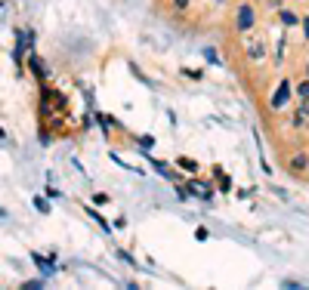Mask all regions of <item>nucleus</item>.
<instances>
[{
    "label": "nucleus",
    "instance_id": "f257e3e1",
    "mask_svg": "<svg viewBox=\"0 0 309 290\" xmlns=\"http://www.w3.org/2000/svg\"><path fill=\"white\" fill-rule=\"evenodd\" d=\"M253 25H257V10H253L250 4H241L238 10H235V31L247 34V31H253Z\"/></svg>",
    "mask_w": 309,
    "mask_h": 290
},
{
    "label": "nucleus",
    "instance_id": "f03ea898",
    "mask_svg": "<svg viewBox=\"0 0 309 290\" xmlns=\"http://www.w3.org/2000/svg\"><path fill=\"white\" fill-rule=\"evenodd\" d=\"M34 46V34L31 31H16V50H13V62L16 65H22V59L31 52Z\"/></svg>",
    "mask_w": 309,
    "mask_h": 290
},
{
    "label": "nucleus",
    "instance_id": "7ed1b4c3",
    "mask_svg": "<svg viewBox=\"0 0 309 290\" xmlns=\"http://www.w3.org/2000/svg\"><path fill=\"white\" fill-rule=\"evenodd\" d=\"M290 93H294V86H290V80H281V84H278V90L269 96V108H272V112H284V108H287V102H290Z\"/></svg>",
    "mask_w": 309,
    "mask_h": 290
},
{
    "label": "nucleus",
    "instance_id": "20e7f679",
    "mask_svg": "<svg viewBox=\"0 0 309 290\" xmlns=\"http://www.w3.org/2000/svg\"><path fill=\"white\" fill-rule=\"evenodd\" d=\"M244 56H247L250 65H263V62H266V40H263V38H253V40L247 44Z\"/></svg>",
    "mask_w": 309,
    "mask_h": 290
},
{
    "label": "nucleus",
    "instance_id": "39448f33",
    "mask_svg": "<svg viewBox=\"0 0 309 290\" xmlns=\"http://www.w3.org/2000/svg\"><path fill=\"white\" fill-rule=\"evenodd\" d=\"M287 170L294 173V176H303V173L309 170V154H306V152L294 154V158H290V164H287Z\"/></svg>",
    "mask_w": 309,
    "mask_h": 290
},
{
    "label": "nucleus",
    "instance_id": "423d86ee",
    "mask_svg": "<svg viewBox=\"0 0 309 290\" xmlns=\"http://www.w3.org/2000/svg\"><path fill=\"white\" fill-rule=\"evenodd\" d=\"M25 59H28V68L34 71V78H38V80L44 84V78H47V71H44V65H41V56H34V52H28Z\"/></svg>",
    "mask_w": 309,
    "mask_h": 290
},
{
    "label": "nucleus",
    "instance_id": "0eeeda50",
    "mask_svg": "<svg viewBox=\"0 0 309 290\" xmlns=\"http://www.w3.org/2000/svg\"><path fill=\"white\" fill-rule=\"evenodd\" d=\"M31 262L44 272V278H47V275H53V268H56V262H47V260L41 256V253H31Z\"/></svg>",
    "mask_w": 309,
    "mask_h": 290
},
{
    "label": "nucleus",
    "instance_id": "6e6552de",
    "mask_svg": "<svg viewBox=\"0 0 309 290\" xmlns=\"http://www.w3.org/2000/svg\"><path fill=\"white\" fill-rule=\"evenodd\" d=\"M278 16H281V25H287V28H290V25H300V16L290 12V10H284V6L278 10Z\"/></svg>",
    "mask_w": 309,
    "mask_h": 290
},
{
    "label": "nucleus",
    "instance_id": "1a4fd4ad",
    "mask_svg": "<svg viewBox=\"0 0 309 290\" xmlns=\"http://www.w3.org/2000/svg\"><path fill=\"white\" fill-rule=\"evenodd\" d=\"M87 216H90V220H96V222H99V228H102V232H112V226H108V222H105V216H99V213H96V210H93V207H87Z\"/></svg>",
    "mask_w": 309,
    "mask_h": 290
},
{
    "label": "nucleus",
    "instance_id": "9d476101",
    "mask_svg": "<svg viewBox=\"0 0 309 290\" xmlns=\"http://www.w3.org/2000/svg\"><path fill=\"white\" fill-rule=\"evenodd\" d=\"M204 59H207L210 65H223V59H220V52H216L213 46H204Z\"/></svg>",
    "mask_w": 309,
    "mask_h": 290
},
{
    "label": "nucleus",
    "instance_id": "9b49d317",
    "mask_svg": "<svg viewBox=\"0 0 309 290\" xmlns=\"http://www.w3.org/2000/svg\"><path fill=\"white\" fill-rule=\"evenodd\" d=\"M176 167H183V170H189V173H198V164H195V160H189V158H176Z\"/></svg>",
    "mask_w": 309,
    "mask_h": 290
},
{
    "label": "nucleus",
    "instance_id": "f8f14e48",
    "mask_svg": "<svg viewBox=\"0 0 309 290\" xmlns=\"http://www.w3.org/2000/svg\"><path fill=\"white\" fill-rule=\"evenodd\" d=\"M297 96H300V99H309V78H303V80L297 84Z\"/></svg>",
    "mask_w": 309,
    "mask_h": 290
},
{
    "label": "nucleus",
    "instance_id": "ddd939ff",
    "mask_svg": "<svg viewBox=\"0 0 309 290\" xmlns=\"http://www.w3.org/2000/svg\"><path fill=\"white\" fill-rule=\"evenodd\" d=\"M34 207H38V213H50V204H47V198H34Z\"/></svg>",
    "mask_w": 309,
    "mask_h": 290
},
{
    "label": "nucleus",
    "instance_id": "4468645a",
    "mask_svg": "<svg viewBox=\"0 0 309 290\" xmlns=\"http://www.w3.org/2000/svg\"><path fill=\"white\" fill-rule=\"evenodd\" d=\"M297 114H303L309 120V99H300V108H297Z\"/></svg>",
    "mask_w": 309,
    "mask_h": 290
},
{
    "label": "nucleus",
    "instance_id": "2eb2a0df",
    "mask_svg": "<svg viewBox=\"0 0 309 290\" xmlns=\"http://www.w3.org/2000/svg\"><path fill=\"white\" fill-rule=\"evenodd\" d=\"M207 238H210V232H207L204 226H201V228H195V241H207Z\"/></svg>",
    "mask_w": 309,
    "mask_h": 290
},
{
    "label": "nucleus",
    "instance_id": "dca6fc26",
    "mask_svg": "<svg viewBox=\"0 0 309 290\" xmlns=\"http://www.w3.org/2000/svg\"><path fill=\"white\" fill-rule=\"evenodd\" d=\"M139 145H142V148H152L155 139H152V136H139Z\"/></svg>",
    "mask_w": 309,
    "mask_h": 290
},
{
    "label": "nucleus",
    "instance_id": "f3484780",
    "mask_svg": "<svg viewBox=\"0 0 309 290\" xmlns=\"http://www.w3.org/2000/svg\"><path fill=\"white\" fill-rule=\"evenodd\" d=\"M93 204H108V194H102V192L93 194Z\"/></svg>",
    "mask_w": 309,
    "mask_h": 290
},
{
    "label": "nucleus",
    "instance_id": "a211bd4d",
    "mask_svg": "<svg viewBox=\"0 0 309 290\" xmlns=\"http://www.w3.org/2000/svg\"><path fill=\"white\" fill-rule=\"evenodd\" d=\"M229 188H232V179H226V176H223V182H220V192H229Z\"/></svg>",
    "mask_w": 309,
    "mask_h": 290
},
{
    "label": "nucleus",
    "instance_id": "6ab92c4d",
    "mask_svg": "<svg viewBox=\"0 0 309 290\" xmlns=\"http://www.w3.org/2000/svg\"><path fill=\"white\" fill-rule=\"evenodd\" d=\"M300 22H303V31H306V34H303V38L309 40V16H306V19H300Z\"/></svg>",
    "mask_w": 309,
    "mask_h": 290
},
{
    "label": "nucleus",
    "instance_id": "aec40b11",
    "mask_svg": "<svg viewBox=\"0 0 309 290\" xmlns=\"http://www.w3.org/2000/svg\"><path fill=\"white\" fill-rule=\"evenodd\" d=\"M266 4H269L272 10H281V0H266Z\"/></svg>",
    "mask_w": 309,
    "mask_h": 290
},
{
    "label": "nucleus",
    "instance_id": "412c9836",
    "mask_svg": "<svg viewBox=\"0 0 309 290\" xmlns=\"http://www.w3.org/2000/svg\"><path fill=\"white\" fill-rule=\"evenodd\" d=\"M303 74H306V78H309V62H306V68H303Z\"/></svg>",
    "mask_w": 309,
    "mask_h": 290
},
{
    "label": "nucleus",
    "instance_id": "4be33fe9",
    "mask_svg": "<svg viewBox=\"0 0 309 290\" xmlns=\"http://www.w3.org/2000/svg\"><path fill=\"white\" fill-rule=\"evenodd\" d=\"M223 4H226V0H216V6H223Z\"/></svg>",
    "mask_w": 309,
    "mask_h": 290
},
{
    "label": "nucleus",
    "instance_id": "5701e85b",
    "mask_svg": "<svg viewBox=\"0 0 309 290\" xmlns=\"http://www.w3.org/2000/svg\"><path fill=\"white\" fill-rule=\"evenodd\" d=\"M0 139H7V133H4V130H0Z\"/></svg>",
    "mask_w": 309,
    "mask_h": 290
},
{
    "label": "nucleus",
    "instance_id": "b1692460",
    "mask_svg": "<svg viewBox=\"0 0 309 290\" xmlns=\"http://www.w3.org/2000/svg\"><path fill=\"white\" fill-rule=\"evenodd\" d=\"M306 126H309V120H306Z\"/></svg>",
    "mask_w": 309,
    "mask_h": 290
}]
</instances>
